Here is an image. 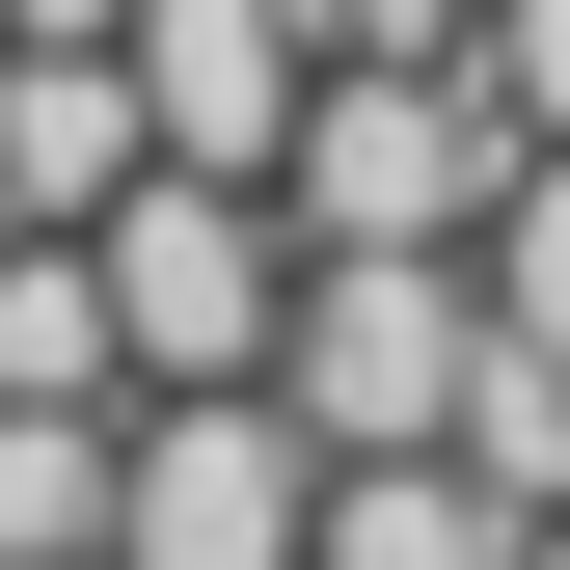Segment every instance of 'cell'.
I'll return each mask as SVG.
<instances>
[{"label":"cell","mask_w":570,"mask_h":570,"mask_svg":"<svg viewBox=\"0 0 570 570\" xmlns=\"http://www.w3.org/2000/svg\"><path fill=\"white\" fill-rule=\"evenodd\" d=\"M272 381L326 407V462H407L489 407V245H299V326H272Z\"/></svg>","instance_id":"cell-1"},{"label":"cell","mask_w":570,"mask_h":570,"mask_svg":"<svg viewBox=\"0 0 570 570\" xmlns=\"http://www.w3.org/2000/svg\"><path fill=\"white\" fill-rule=\"evenodd\" d=\"M543 136L462 82V55H326V109H299V245H489V190H517Z\"/></svg>","instance_id":"cell-2"},{"label":"cell","mask_w":570,"mask_h":570,"mask_svg":"<svg viewBox=\"0 0 570 570\" xmlns=\"http://www.w3.org/2000/svg\"><path fill=\"white\" fill-rule=\"evenodd\" d=\"M109 299H136V407L164 381H272V326H299V190L272 164H136L109 190Z\"/></svg>","instance_id":"cell-3"},{"label":"cell","mask_w":570,"mask_h":570,"mask_svg":"<svg viewBox=\"0 0 570 570\" xmlns=\"http://www.w3.org/2000/svg\"><path fill=\"white\" fill-rule=\"evenodd\" d=\"M109 570H326V407L299 381H164L109 489Z\"/></svg>","instance_id":"cell-4"},{"label":"cell","mask_w":570,"mask_h":570,"mask_svg":"<svg viewBox=\"0 0 570 570\" xmlns=\"http://www.w3.org/2000/svg\"><path fill=\"white\" fill-rule=\"evenodd\" d=\"M326 0H136V82H164V164H299L326 109Z\"/></svg>","instance_id":"cell-5"},{"label":"cell","mask_w":570,"mask_h":570,"mask_svg":"<svg viewBox=\"0 0 570 570\" xmlns=\"http://www.w3.org/2000/svg\"><path fill=\"white\" fill-rule=\"evenodd\" d=\"M136 164H164L136 28H0V218H109Z\"/></svg>","instance_id":"cell-6"},{"label":"cell","mask_w":570,"mask_h":570,"mask_svg":"<svg viewBox=\"0 0 570 570\" xmlns=\"http://www.w3.org/2000/svg\"><path fill=\"white\" fill-rule=\"evenodd\" d=\"M0 407H136V299H109V218H0Z\"/></svg>","instance_id":"cell-7"},{"label":"cell","mask_w":570,"mask_h":570,"mask_svg":"<svg viewBox=\"0 0 570 570\" xmlns=\"http://www.w3.org/2000/svg\"><path fill=\"white\" fill-rule=\"evenodd\" d=\"M326 570H543V517L462 435H407V462H326Z\"/></svg>","instance_id":"cell-8"},{"label":"cell","mask_w":570,"mask_h":570,"mask_svg":"<svg viewBox=\"0 0 570 570\" xmlns=\"http://www.w3.org/2000/svg\"><path fill=\"white\" fill-rule=\"evenodd\" d=\"M109 489H136V407H0V570H109Z\"/></svg>","instance_id":"cell-9"},{"label":"cell","mask_w":570,"mask_h":570,"mask_svg":"<svg viewBox=\"0 0 570 570\" xmlns=\"http://www.w3.org/2000/svg\"><path fill=\"white\" fill-rule=\"evenodd\" d=\"M489 326H517V353H570V136L489 190Z\"/></svg>","instance_id":"cell-10"},{"label":"cell","mask_w":570,"mask_h":570,"mask_svg":"<svg viewBox=\"0 0 570 570\" xmlns=\"http://www.w3.org/2000/svg\"><path fill=\"white\" fill-rule=\"evenodd\" d=\"M462 82L517 109V136H570V0H489V28H462Z\"/></svg>","instance_id":"cell-11"},{"label":"cell","mask_w":570,"mask_h":570,"mask_svg":"<svg viewBox=\"0 0 570 570\" xmlns=\"http://www.w3.org/2000/svg\"><path fill=\"white\" fill-rule=\"evenodd\" d=\"M543 570H570V517H543Z\"/></svg>","instance_id":"cell-12"}]
</instances>
